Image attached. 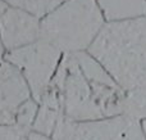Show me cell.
Instances as JSON below:
<instances>
[{"label": "cell", "instance_id": "1", "mask_svg": "<svg viewBox=\"0 0 146 140\" xmlns=\"http://www.w3.org/2000/svg\"><path fill=\"white\" fill-rule=\"evenodd\" d=\"M51 84L60 89L66 120L86 122L124 113L126 91L88 51L64 54Z\"/></svg>", "mask_w": 146, "mask_h": 140}, {"label": "cell", "instance_id": "2", "mask_svg": "<svg viewBox=\"0 0 146 140\" xmlns=\"http://www.w3.org/2000/svg\"><path fill=\"white\" fill-rule=\"evenodd\" d=\"M88 53L126 93L146 86V15L105 23Z\"/></svg>", "mask_w": 146, "mask_h": 140}, {"label": "cell", "instance_id": "3", "mask_svg": "<svg viewBox=\"0 0 146 140\" xmlns=\"http://www.w3.org/2000/svg\"><path fill=\"white\" fill-rule=\"evenodd\" d=\"M106 21L96 0H68L41 19V39L63 54L87 51Z\"/></svg>", "mask_w": 146, "mask_h": 140}, {"label": "cell", "instance_id": "4", "mask_svg": "<svg viewBox=\"0 0 146 140\" xmlns=\"http://www.w3.org/2000/svg\"><path fill=\"white\" fill-rule=\"evenodd\" d=\"M64 54L45 40L7 51L4 59L19 71L27 82L32 98L40 102L50 86Z\"/></svg>", "mask_w": 146, "mask_h": 140}, {"label": "cell", "instance_id": "5", "mask_svg": "<svg viewBox=\"0 0 146 140\" xmlns=\"http://www.w3.org/2000/svg\"><path fill=\"white\" fill-rule=\"evenodd\" d=\"M54 140H146L141 121L126 115L98 121L74 122L62 118Z\"/></svg>", "mask_w": 146, "mask_h": 140}, {"label": "cell", "instance_id": "6", "mask_svg": "<svg viewBox=\"0 0 146 140\" xmlns=\"http://www.w3.org/2000/svg\"><path fill=\"white\" fill-rule=\"evenodd\" d=\"M0 40L5 53L41 40V19L21 7L10 5L0 15Z\"/></svg>", "mask_w": 146, "mask_h": 140}, {"label": "cell", "instance_id": "7", "mask_svg": "<svg viewBox=\"0 0 146 140\" xmlns=\"http://www.w3.org/2000/svg\"><path fill=\"white\" fill-rule=\"evenodd\" d=\"M32 98L27 82L15 67L0 61V125H15L19 107Z\"/></svg>", "mask_w": 146, "mask_h": 140}, {"label": "cell", "instance_id": "8", "mask_svg": "<svg viewBox=\"0 0 146 140\" xmlns=\"http://www.w3.org/2000/svg\"><path fill=\"white\" fill-rule=\"evenodd\" d=\"M63 117L60 89L56 85L50 84V86L38 102V111L35 123L32 126V131L51 138Z\"/></svg>", "mask_w": 146, "mask_h": 140}, {"label": "cell", "instance_id": "9", "mask_svg": "<svg viewBox=\"0 0 146 140\" xmlns=\"http://www.w3.org/2000/svg\"><path fill=\"white\" fill-rule=\"evenodd\" d=\"M106 23L136 19L146 15V0H96Z\"/></svg>", "mask_w": 146, "mask_h": 140}, {"label": "cell", "instance_id": "10", "mask_svg": "<svg viewBox=\"0 0 146 140\" xmlns=\"http://www.w3.org/2000/svg\"><path fill=\"white\" fill-rule=\"evenodd\" d=\"M123 115L141 122L146 120V86L126 93Z\"/></svg>", "mask_w": 146, "mask_h": 140}, {"label": "cell", "instance_id": "11", "mask_svg": "<svg viewBox=\"0 0 146 140\" xmlns=\"http://www.w3.org/2000/svg\"><path fill=\"white\" fill-rule=\"evenodd\" d=\"M37 111H38V103L33 98H30L28 100H26L17 112L15 125L19 126L23 130L28 131V133H31L32 126L36 120V116H37Z\"/></svg>", "mask_w": 146, "mask_h": 140}, {"label": "cell", "instance_id": "12", "mask_svg": "<svg viewBox=\"0 0 146 140\" xmlns=\"http://www.w3.org/2000/svg\"><path fill=\"white\" fill-rule=\"evenodd\" d=\"M66 1L68 0H26L21 8L30 12L38 19H42L54 10H56Z\"/></svg>", "mask_w": 146, "mask_h": 140}, {"label": "cell", "instance_id": "13", "mask_svg": "<svg viewBox=\"0 0 146 140\" xmlns=\"http://www.w3.org/2000/svg\"><path fill=\"white\" fill-rule=\"evenodd\" d=\"M30 133L17 125H0V140H28Z\"/></svg>", "mask_w": 146, "mask_h": 140}, {"label": "cell", "instance_id": "14", "mask_svg": "<svg viewBox=\"0 0 146 140\" xmlns=\"http://www.w3.org/2000/svg\"><path fill=\"white\" fill-rule=\"evenodd\" d=\"M28 140H54V139L50 138V136H46V135H42V134L31 131L30 135H28Z\"/></svg>", "mask_w": 146, "mask_h": 140}, {"label": "cell", "instance_id": "15", "mask_svg": "<svg viewBox=\"0 0 146 140\" xmlns=\"http://www.w3.org/2000/svg\"><path fill=\"white\" fill-rule=\"evenodd\" d=\"M9 5H13V7H22V4L26 1V0H5Z\"/></svg>", "mask_w": 146, "mask_h": 140}, {"label": "cell", "instance_id": "16", "mask_svg": "<svg viewBox=\"0 0 146 140\" xmlns=\"http://www.w3.org/2000/svg\"><path fill=\"white\" fill-rule=\"evenodd\" d=\"M9 7H10V5L8 4V3L5 1V0H0V15H1L3 13H4Z\"/></svg>", "mask_w": 146, "mask_h": 140}, {"label": "cell", "instance_id": "17", "mask_svg": "<svg viewBox=\"0 0 146 140\" xmlns=\"http://www.w3.org/2000/svg\"><path fill=\"white\" fill-rule=\"evenodd\" d=\"M4 55H5V49H4V46H3V44H1V40H0V61L4 59Z\"/></svg>", "mask_w": 146, "mask_h": 140}, {"label": "cell", "instance_id": "18", "mask_svg": "<svg viewBox=\"0 0 146 140\" xmlns=\"http://www.w3.org/2000/svg\"><path fill=\"white\" fill-rule=\"evenodd\" d=\"M142 129H144V133H145V136H146V120L145 121H142Z\"/></svg>", "mask_w": 146, "mask_h": 140}]
</instances>
